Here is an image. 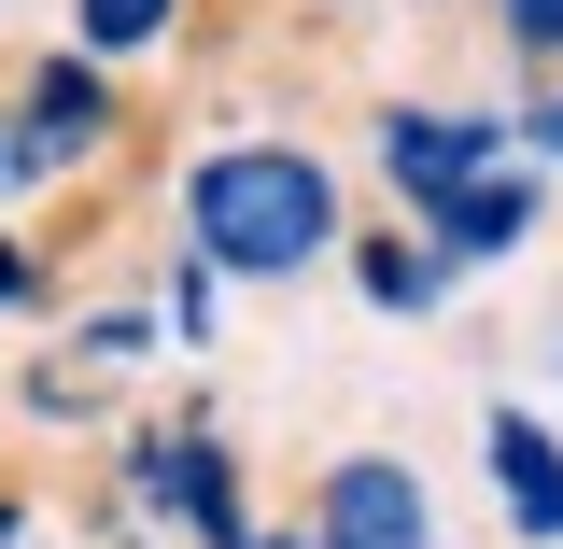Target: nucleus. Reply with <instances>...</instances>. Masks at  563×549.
<instances>
[{"label": "nucleus", "instance_id": "nucleus-9", "mask_svg": "<svg viewBox=\"0 0 563 549\" xmlns=\"http://www.w3.org/2000/svg\"><path fill=\"white\" fill-rule=\"evenodd\" d=\"M536 141H550V155H563V85H550V113H536Z\"/></svg>", "mask_w": 563, "mask_h": 549}, {"label": "nucleus", "instance_id": "nucleus-3", "mask_svg": "<svg viewBox=\"0 0 563 549\" xmlns=\"http://www.w3.org/2000/svg\"><path fill=\"white\" fill-rule=\"evenodd\" d=\"M380 155H395V184H409L422 211H451V198L493 169V155H507V141L465 128V113H395V128H380Z\"/></svg>", "mask_w": 563, "mask_h": 549}, {"label": "nucleus", "instance_id": "nucleus-2", "mask_svg": "<svg viewBox=\"0 0 563 549\" xmlns=\"http://www.w3.org/2000/svg\"><path fill=\"white\" fill-rule=\"evenodd\" d=\"M324 549H437L422 480H409V465H380V451H352L339 480H324Z\"/></svg>", "mask_w": 563, "mask_h": 549}, {"label": "nucleus", "instance_id": "nucleus-5", "mask_svg": "<svg viewBox=\"0 0 563 549\" xmlns=\"http://www.w3.org/2000/svg\"><path fill=\"white\" fill-rule=\"evenodd\" d=\"M521 226H536V184H521V169H507V155H493L479 184H465V198L437 211V240H451V254H507V240H521Z\"/></svg>", "mask_w": 563, "mask_h": 549}, {"label": "nucleus", "instance_id": "nucleus-4", "mask_svg": "<svg viewBox=\"0 0 563 549\" xmlns=\"http://www.w3.org/2000/svg\"><path fill=\"white\" fill-rule=\"evenodd\" d=\"M493 493H507L521 536H563V451H550V422L493 409Z\"/></svg>", "mask_w": 563, "mask_h": 549}, {"label": "nucleus", "instance_id": "nucleus-7", "mask_svg": "<svg viewBox=\"0 0 563 549\" xmlns=\"http://www.w3.org/2000/svg\"><path fill=\"white\" fill-rule=\"evenodd\" d=\"M437 268H451V254H422V240H380V254H366V296H380V310H422V296H437Z\"/></svg>", "mask_w": 563, "mask_h": 549}, {"label": "nucleus", "instance_id": "nucleus-1", "mask_svg": "<svg viewBox=\"0 0 563 549\" xmlns=\"http://www.w3.org/2000/svg\"><path fill=\"white\" fill-rule=\"evenodd\" d=\"M184 211H198L211 268H254V282L339 254V184H324V155H296V141H225V155H198Z\"/></svg>", "mask_w": 563, "mask_h": 549}, {"label": "nucleus", "instance_id": "nucleus-8", "mask_svg": "<svg viewBox=\"0 0 563 549\" xmlns=\"http://www.w3.org/2000/svg\"><path fill=\"white\" fill-rule=\"evenodd\" d=\"M493 14H507V43H521V57H563V0H493Z\"/></svg>", "mask_w": 563, "mask_h": 549}, {"label": "nucleus", "instance_id": "nucleus-6", "mask_svg": "<svg viewBox=\"0 0 563 549\" xmlns=\"http://www.w3.org/2000/svg\"><path fill=\"white\" fill-rule=\"evenodd\" d=\"M169 14H184V0H85V57H141V43H169Z\"/></svg>", "mask_w": 563, "mask_h": 549}]
</instances>
